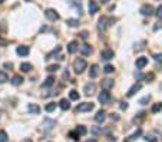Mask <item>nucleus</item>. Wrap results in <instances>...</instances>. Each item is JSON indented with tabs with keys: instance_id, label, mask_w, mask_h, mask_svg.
I'll return each instance as SVG.
<instances>
[{
	"instance_id": "09e8293b",
	"label": "nucleus",
	"mask_w": 162,
	"mask_h": 142,
	"mask_svg": "<svg viewBox=\"0 0 162 142\" xmlns=\"http://www.w3.org/2000/svg\"><path fill=\"white\" fill-rule=\"evenodd\" d=\"M109 0H102V3H108Z\"/></svg>"
},
{
	"instance_id": "8fccbe9b",
	"label": "nucleus",
	"mask_w": 162,
	"mask_h": 142,
	"mask_svg": "<svg viewBox=\"0 0 162 142\" xmlns=\"http://www.w3.org/2000/svg\"><path fill=\"white\" fill-rule=\"evenodd\" d=\"M0 1H4V0H0Z\"/></svg>"
},
{
	"instance_id": "ddd939ff",
	"label": "nucleus",
	"mask_w": 162,
	"mask_h": 142,
	"mask_svg": "<svg viewBox=\"0 0 162 142\" xmlns=\"http://www.w3.org/2000/svg\"><path fill=\"white\" fill-rule=\"evenodd\" d=\"M80 53H82L83 56L90 55V53H92V47H90L89 44H83V46L80 47Z\"/></svg>"
},
{
	"instance_id": "de8ad7c7",
	"label": "nucleus",
	"mask_w": 162,
	"mask_h": 142,
	"mask_svg": "<svg viewBox=\"0 0 162 142\" xmlns=\"http://www.w3.org/2000/svg\"><path fill=\"white\" fill-rule=\"evenodd\" d=\"M85 142H96V139H95V138H92V139H86Z\"/></svg>"
},
{
	"instance_id": "dca6fc26",
	"label": "nucleus",
	"mask_w": 162,
	"mask_h": 142,
	"mask_svg": "<svg viewBox=\"0 0 162 142\" xmlns=\"http://www.w3.org/2000/svg\"><path fill=\"white\" fill-rule=\"evenodd\" d=\"M97 73H99V67L96 65H93L90 67V70H89V77H96Z\"/></svg>"
},
{
	"instance_id": "a878e982",
	"label": "nucleus",
	"mask_w": 162,
	"mask_h": 142,
	"mask_svg": "<svg viewBox=\"0 0 162 142\" xmlns=\"http://www.w3.org/2000/svg\"><path fill=\"white\" fill-rule=\"evenodd\" d=\"M69 98L72 99V100H77V99H79V92L70 90V92H69Z\"/></svg>"
},
{
	"instance_id": "473e14b6",
	"label": "nucleus",
	"mask_w": 162,
	"mask_h": 142,
	"mask_svg": "<svg viewBox=\"0 0 162 142\" xmlns=\"http://www.w3.org/2000/svg\"><path fill=\"white\" fill-rule=\"evenodd\" d=\"M92 133H93V135H100V133H102V128L93 126V128H92Z\"/></svg>"
},
{
	"instance_id": "6ab92c4d",
	"label": "nucleus",
	"mask_w": 162,
	"mask_h": 142,
	"mask_svg": "<svg viewBox=\"0 0 162 142\" xmlns=\"http://www.w3.org/2000/svg\"><path fill=\"white\" fill-rule=\"evenodd\" d=\"M23 82V77L19 76V75H16V76H13V79H11V85H14V86H17V85H20Z\"/></svg>"
},
{
	"instance_id": "7c9ffc66",
	"label": "nucleus",
	"mask_w": 162,
	"mask_h": 142,
	"mask_svg": "<svg viewBox=\"0 0 162 142\" xmlns=\"http://www.w3.org/2000/svg\"><path fill=\"white\" fill-rule=\"evenodd\" d=\"M0 142H7V133L4 131H0Z\"/></svg>"
},
{
	"instance_id": "a18cd8bd",
	"label": "nucleus",
	"mask_w": 162,
	"mask_h": 142,
	"mask_svg": "<svg viewBox=\"0 0 162 142\" xmlns=\"http://www.w3.org/2000/svg\"><path fill=\"white\" fill-rule=\"evenodd\" d=\"M80 36H82L83 39H86V37H87V32H82V33H80Z\"/></svg>"
},
{
	"instance_id": "58836bf2",
	"label": "nucleus",
	"mask_w": 162,
	"mask_h": 142,
	"mask_svg": "<svg viewBox=\"0 0 162 142\" xmlns=\"http://www.w3.org/2000/svg\"><path fill=\"white\" fill-rule=\"evenodd\" d=\"M149 99H151V96H145V98H142L139 100V103H140V105H146V103L149 102Z\"/></svg>"
},
{
	"instance_id": "412c9836",
	"label": "nucleus",
	"mask_w": 162,
	"mask_h": 142,
	"mask_svg": "<svg viewBox=\"0 0 162 142\" xmlns=\"http://www.w3.org/2000/svg\"><path fill=\"white\" fill-rule=\"evenodd\" d=\"M102 86L108 90L109 87L113 86V80H112V79H105V80H103V83H102Z\"/></svg>"
},
{
	"instance_id": "9b49d317",
	"label": "nucleus",
	"mask_w": 162,
	"mask_h": 142,
	"mask_svg": "<svg viewBox=\"0 0 162 142\" xmlns=\"http://www.w3.org/2000/svg\"><path fill=\"white\" fill-rule=\"evenodd\" d=\"M108 24L109 23H108V19H106V17H100V19H99V24H97V27H99V30H105Z\"/></svg>"
},
{
	"instance_id": "b1692460",
	"label": "nucleus",
	"mask_w": 162,
	"mask_h": 142,
	"mask_svg": "<svg viewBox=\"0 0 162 142\" xmlns=\"http://www.w3.org/2000/svg\"><path fill=\"white\" fill-rule=\"evenodd\" d=\"M29 112H32V113H39L40 112V108L37 106V105H29Z\"/></svg>"
},
{
	"instance_id": "0eeeda50",
	"label": "nucleus",
	"mask_w": 162,
	"mask_h": 142,
	"mask_svg": "<svg viewBox=\"0 0 162 142\" xmlns=\"http://www.w3.org/2000/svg\"><path fill=\"white\" fill-rule=\"evenodd\" d=\"M146 65H148V57H138L136 59V67L138 69H143Z\"/></svg>"
},
{
	"instance_id": "f704fd0d",
	"label": "nucleus",
	"mask_w": 162,
	"mask_h": 142,
	"mask_svg": "<svg viewBox=\"0 0 162 142\" xmlns=\"http://www.w3.org/2000/svg\"><path fill=\"white\" fill-rule=\"evenodd\" d=\"M57 69H59V65H50V66H47V72H50V73H52V72H56Z\"/></svg>"
},
{
	"instance_id": "39448f33",
	"label": "nucleus",
	"mask_w": 162,
	"mask_h": 142,
	"mask_svg": "<svg viewBox=\"0 0 162 142\" xmlns=\"http://www.w3.org/2000/svg\"><path fill=\"white\" fill-rule=\"evenodd\" d=\"M100 56H102V59H105V60H110V59H113L115 53H113V50H110V49H105V50H102Z\"/></svg>"
},
{
	"instance_id": "a19ab883",
	"label": "nucleus",
	"mask_w": 162,
	"mask_h": 142,
	"mask_svg": "<svg viewBox=\"0 0 162 142\" xmlns=\"http://www.w3.org/2000/svg\"><path fill=\"white\" fill-rule=\"evenodd\" d=\"M110 119L116 122V120H119V115H118V113H112V115H110Z\"/></svg>"
},
{
	"instance_id": "2f4dec72",
	"label": "nucleus",
	"mask_w": 162,
	"mask_h": 142,
	"mask_svg": "<svg viewBox=\"0 0 162 142\" xmlns=\"http://www.w3.org/2000/svg\"><path fill=\"white\" fill-rule=\"evenodd\" d=\"M69 136H70L72 139H75V141L79 139V133H77L76 131H70V132H69Z\"/></svg>"
},
{
	"instance_id": "4be33fe9",
	"label": "nucleus",
	"mask_w": 162,
	"mask_h": 142,
	"mask_svg": "<svg viewBox=\"0 0 162 142\" xmlns=\"http://www.w3.org/2000/svg\"><path fill=\"white\" fill-rule=\"evenodd\" d=\"M20 70L22 72H30L32 70V65L30 63H20Z\"/></svg>"
},
{
	"instance_id": "f03ea898",
	"label": "nucleus",
	"mask_w": 162,
	"mask_h": 142,
	"mask_svg": "<svg viewBox=\"0 0 162 142\" xmlns=\"http://www.w3.org/2000/svg\"><path fill=\"white\" fill-rule=\"evenodd\" d=\"M92 109H93V103H90V102L79 103V105H77V108H76L77 112H89V110H92Z\"/></svg>"
},
{
	"instance_id": "cd10ccee",
	"label": "nucleus",
	"mask_w": 162,
	"mask_h": 142,
	"mask_svg": "<svg viewBox=\"0 0 162 142\" xmlns=\"http://www.w3.org/2000/svg\"><path fill=\"white\" fill-rule=\"evenodd\" d=\"M76 132H77V133H79V136H82V135H86V128H85V126H82V125H80V126H77V128H76Z\"/></svg>"
},
{
	"instance_id": "ea45409f",
	"label": "nucleus",
	"mask_w": 162,
	"mask_h": 142,
	"mask_svg": "<svg viewBox=\"0 0 162 142\" xmlns=\"http://www.w3.org/2000/svg\"><path fill=\"white\" fill-rule=\"evenodd\" d=\"M3 67H4V69H7V70H10L11 67H13V63H9V62H6V63L3 65Z\"/></svg>"
},
{
	"instance_id": "72a5a7b5",
	"label": "nucleus",
	"mask_w": 162,
	"mask_h": 142,
	"mask_svg": "<svg viewBox=\"0 0 162 142\" xmlns=\"http://www.w3.org/2000/svg\"><path fill=\"white\" fill-rule=\"evenodd\" d=\"M59 52H60V46H57V47H56V49H54V50H53V52H52V53H49V55H47V57H46V59H50V57H52V56L57 55V53H59Z\"/></svg>"
},
{
	"instance_id": "2eb2a0df",
	"label": "nucleus",
	"mask_w": 162,
	"mask_h": 142,
	"mask_svg": "<svg viewBox=\"0 0 162 142\" xmlns=\"http://www.w3.org/2000/svg\"><path fill=\"white\" fill-rule=\"evenodd\" d=\"M54 125H56L54 120H50V119H44L43 120V128H46V129H52Z\"/></svg>"
},
{
	"instance_id": "7ed1b4c3",
	"label": "nucleus",
	"mask_w": 162,
	"mask_h": 142,
	"mask_svg": "<svg viewBox=\"0 0 162 142\" xmlns=\"http://www.w3.org/2000/svg\"><path fill=\"white\" fill-rule=\"evenodd\" d=\"M44 14H46V17L49 19V20H59V13L53 9H47V10H44Z\"/></svg>"
},
{
	"instance_id": "1a4fd4ad",
	"label": "nucleus",
	"mask_w": 162,
	"mask_h": 142,
	"mask_svg": "<svg viewBox=\"0 0 162 142\" xmlns=\"http://www.w3.org/2000/svg\"><path fill=\"white\" fill-rule=\"evenodd\" d=\"M16 52H17L19 56H27L29 55V47H27V46H19V47L16 49Z\"/></svg>"
},
{
	"instance_id": "c756f323",
	"label": "nucleus",
	"mask_w": 162,
	"mask_h": 142,
	"mask_svg": "<svg viewBox=\"0 0 162 142\" xmlns=\"http://www.w3.org/2000/svg\"><path fill=\"white\" fill-rule=\"evenodd\" d=\"M7 80H9L7 75H6L4 72H0V83H4V82H7Z\"/></svg>"
},
{
	"instance_id": "a211bd4d",
	"label": "nucleus",
	"mask_w": 162,
	"mask_h": 142,
	"mask_svg": "<svg viewBox=\"0 0 162 142\" xmlns=\"http://www.w3.org/2000/svg\"><path fill=\"white\" fill-rule=\"evenodd\" d=\"M139 89H140V85H139V83H138V85H133V86L129 89V92H128V96H133V95H135V93H136Z\"/></svg>"
},
{
	"instance_id": "6e6552de",
	"label": "nucleus",
	"mask_w": 162,
	"mask_h": 142,
	"mask_svg": "<svg viewBox=\"0 0 162 142\" xmlns=\"http://www.w3.org/2000/svg\"><path fill=\"white\" fill-rule=\"evenodd\" d=\"M140 13H142L143 16H151L152 13H153V9H152V6H149V4H145V6L140 9Z\"/></svg>"
},
{
	"instance_id": "49530a36",
	"label": "nucleus",
	"mask_w": 162,
	"mask_h": 142,
	"mask_svg": "<svg viewBox=\"0 0 162 142\" xmlns=\"http://www.w3.org/2000/svg\"><path fill=\"white\" fill-rule=\"evenodd\" d=\"M63 77H69V72H67V70L63 72Z\"/></svg>"
},
{
	"instance_id": "423d86ee",
	"label": "nucleus",
	"mask_w": 162,
	"mask_h": 142,
	"mask_svg": "<svg viewBox=\"0 0 162 142\" xmlns=\"http://www.w3.org/2000/svg\"><path fill=\"white\" fill-rule=\"evenodd\" d=\"M96 11H99V4H97L95 0H90L89 1V13L90 14H95Z\"/></svg>"
},
{
	"instance_id": "4c0bfd02",
	"label": "nucleus",
	"mask_w": 162,
	"mask_h": 142,
	"mask_svg": "<svg viewBox=\"0 0 162 142\" xmlns=\"http://www.w3.org/2000/svg\"><path fill=\"white\" fill-rule=\"evenodd\" d=\"M155 14H156V17H158V19H162V6H159V7L156 9Z\"/></svg>"
},
{
	"instance_id": "5701e85b",
	"label": "nucleus",
	"mask_w": 162,
	"mask_h": 142,
	"mask_svg": "<svg viewBox=\"0 0 162 142\" xmlns=\"http://www.w3.org/2000/svg\"><path fill=\"white\" fill-rule=\"evenodd\" d=\"M140 133H142V131H140V129H138V131L135 132V133H133V135H130L129 138H128V139H126V141L125 142H130V141H135V139H136V138H138V136H139Z\"/></svg>"
},
{
	"instance_id": "bb28decb",
	"label": "nucleus",
	"mask_w": 162,
	"mask_h": 142,
	"mask_svg": "<svg viewBox=\"0 0 162 142\" xmlns=\"http://www.w3.org/2000/svg\"><path fill=\"white\" fill-rule=\"evenodd\" d=\"M145 115H146L145 112H140V113H139V115H138V116H135V118H133V122H136V123H139L140 120H143V119H145Z\"/></svg>"
},
{
	"instance_id": "f3484780",
	"label": "nucleus",
	"mask_w": 162,
	"mask_h": 142,
	"mask_svg": "<svg viewBox=\"0 0 162 142\" xmlns=\"http://www.w3.org/2000/svg\"><path fill=\"white\" fill-rule=\"evenodd\" d=\"M59 106H60L63 110H67L69 108H70V103H69V100H67V99H62V100H60V103H59Z\"/></svg>"
},
{
	"instance_id": "f8f14e48",
	"label": "nucleus",
	"mask_w": 162,
	"mask_h": 142,
	"mask_svg": "<svg viewBox=\"0 0 162 142\" xmlns=\"http://www.w3.org/2000/svg\"><path fill=\"white\" fill-rule=\"evenodd\" d=\"M105 119H106V113H105L103 110H99V112L96 113V116H95V120L99 122V123H102Z\"/></svg>"
},
{
	"instance_id": "e433bc0d",
	"label": "nucleus",
	"mask_w": 162,
	"mask_h": 142,
	"mask_svg": "<svg viewBox=\"0 0 162 142\" xmlns=\"http://www.w3.org/2000/svg\"><path fill=\"white\" fill-rule=\"evenodd\" d=\"M103 70H105V73H112L113 72V66L112 65H106L103 67Z\"/></svg>"
},
{
	"instance_id": "4468645a",
	"label": "nucleus",
	"mask_w": 162,
	"mask_h": 142,
	"mask_svg": "<svg viewBox=\"0 0 162 142\" xmlns=\"http://www.w3.org/2000/svg\"><path fill=\"white\" fill-rule=\"evenodd\" d=\"M77 49H79L77 42H70V43L67 44V52H69V53H75Z\"/></svg>"
},
{
	"instance_id": "c9c22d12",
	"label": "nucleus",
	"mask_w": 162,
	"mask_h": 142,
	"mask_svg": "<svg viewBox=\"0 0 162 142\" xmlns=\"http://www.w3.org/2000/svg\"><path fill=\"white\" fill-rule=\"evenodd\" d=\"M54 108H56V103H49V105H46L44 109H46V112H52Z\"/></svg>"
},
{
	"instance_id": "aec40b11",
	"label": "nucleus",
	"mask_w": 162,
	"mask_h": 142,
	"mask_svg": "<svg viewBox=\"0 0 162 142\" xmlns=\"http://www.w3.org/2000/svg\"><path fill=\"white\" fill-rule=\"evenodd\" d=\"M54 83V77L53 76H49L46 80L43 82V87H49V86H52Z\"/></svg>"
},
{
	"instance_id": "9d476101",
	"label": "nucleus",
	"mask_w": 162,
	"mask_h": 142,
	"mask_svg": "<svg viewBox=\"0 0 162 142\" xmlns=\"http://www.w3.org/2000/svg\"><path fill=\"white\" fill-rule=\"evenodd\" d=\"M95 92V83H86L85 85V95H93Z\"/></svg>"
},
{
	"instance_id": "c85d7f7f",
	"label": "nucleus",
	"mask_w": 162,
	"mask_h": 142,
	"mask_svg": "<svg viewBox=\"0 0 162 142\" xmlns=\"http://www.w3.org/2000/svg\"><path fill=\"white\" fill-rule=\"evenodd\" d=\"M162 110V103H155L153 106H152V112L153 113H158V112H161Z\"/></svg>"
},
{
	"instance_id": "79ce46f5",
	"label": "nucleus",
	"mask_w": 162,
	"mask_h": 142,
	"mask_svg": "<svg viewBox=\"0 0 162 142\" xmlns=\"http://www.w3.org/2000/svg\"><path fill=\"white\" fill-rule=\"evenodd\" d=\"M153 57H155L156 62H162V53H158V55H155Z\"/></svg>"
},
{
	"instance_id": "20e7f679",
	"label": "nucleus",
	"mask_w": 162,
	"mask_h": 142,
	"mask_svg": "<svg viewBox=\"0 0 162 142\" xmlns=\"http://www.w3.org/2000/svg\"><path fill=\"white\" fill-rule=\"evenodd\" d=\"M97 99H99V102H100V103H108L109 100H110V93H109L108 90L105 89V90H102V92L99 93Z\"/></svg>"
},
{
	"instance_id": "f257e3e1",
	"label": "nucleus",
	"mask_w": 162,
	"mask_h": 142,
	"mask_svg": "<svg viewBox=\"0 0 162 142\" xmlns=\"http://www.w3.org/2000/svg\"><path fill=\"white\" fill-rule=\"evenodd\" d=\"M86 66H87V63H86V60L85 59H76L75 60V63H73V67H75V72L76 73H83V70L86 69Z\"/></svg>"
},
{
	"instance_id": "c03bdc74",
	"label": "nucleus",
	"mask_w": 162,
	"mask_h": 142,
	"mask_svg": "<svg viewBox=\"0 0 162 142\" xmlns=\"http://www.w3.org/2000/svg\"><path fill=\"white\" fill-rule=\"evenodd\" d=\"M120 109H128V103H126V102H122V105H120Z\"/></svg>"
},
{
	"instance_id": "37998d69",
	"label": "nucleus",
	"mask_w": 162,
	"mask_h": 142,
	"mask_svg": "<svg viewBox=\"0 0 162 142\" xmlns=\"http://www.w3.org/2000/svg\"><path fill=\"white\" fill-rule=\"evenodd\" d=\"M145 139H146L148 142H156V139H155L153 136H145Z\"/></svg>"
},
{
	"instance_id": "393cba45",
	"label": "nucleus",
	"mask_w": 162,
	"mask_h": 142,
	"mask_svg": "<svg viewBox=\"0 0 162 142\" xmlns=\"http://www.w3.org/2000/svg\"><path fill=\"white\" fill-rule=\"evenodd\" d=\"M66 23H67V26H70V27H77V26H79V20H76V19H69Z\"/></svg>"
}]
</instances>
